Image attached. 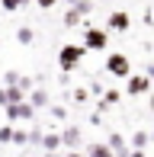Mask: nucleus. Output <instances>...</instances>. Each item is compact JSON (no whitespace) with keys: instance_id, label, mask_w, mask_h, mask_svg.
<instances>
[{"instance_id":"1","label":"nucleus","mask_w":154,"mask_h":157,"mask_svg":"<svg viewBox=\"0 0 154 157\" xmlns=\"http://www.w3.org/2000/svg\"><path fill=\"white\" fill-rule=\"evenodd\" d=\"M106 71H109V74H113V77H129L132 74V64H129V58H125V55H109V58H106Z\"/></svg>"},{"instance_id":"2","label":"nucleus","mask_w":154,"mask_h":157,"mask_svg":"<svg viewBox=\"0 0 154 157\" xmlns=\"http://www.w3.org/2000/svg\"><path fill=\"white\" fill-rule=\"evenodd\" d=\"M83 58V45H64L61 48V55H58V61H61V67L64 71H74V64Z\"/></svg>"},{"instance_id":"3","label":"nucleus","mask_w":154,"mask_h":157,"mask_svg":"<svg viewBox=\"0 0 154 157\" xmlns=\"http://www.w3.org/2000/svg\"><path fill=\"white\" fill-rule=\"evenodd\" d=\"M83 48H106V32H103V29H87Z\"/></svg>"},{"instance_id":"4","label":"nucleus","mask_w":154,"mask_h":157,"mask_svg":"<svg viewBox=\"0 0 154 157\" xmlns=\"http://www.w3.org/2000/svg\"><path fill=\"white\" fill-rule=\"evenodd\" d=\"M109 29L125 32V29H129V13H113V16H109Z\"/></svg>"},{"instance_id":"5","label":"nucleus","mask_w":154,"mask_h":157,"mask_svg":"<svg viewBox=\"0 0 154 157\" xmlns=\"http://www.w3.org/2000/svg\"><path fill=\"white\" fill-rule=\"evenodd\" d=\"M10 116H13V119H29L32 109H29V103H23V99H19V103H10Z\"/></svg>"},{"instance_id":"6","label":"nucleus","mask_w":154,"mask_h":157,"mask_svg":"<svg viewBox=\"0 0 154 157\" xmlns=\"http://www.w3.org/2000/svg\"><path fill=\"white\" fill-rule=\"evenodd\" d=\"M141 90H148V77H132L129 80V93H141Z\"/></svg>"},{"instance_id":"7","label":"nucleus","mask_w":154,"mask_h":157,"mask_svg":"<svg viewBox=\"0 0 154 157\" xmlns=\"http://www.w3.org/2000/svg\"><path fill=\"white\" fill-rule=\"evenodd\" d=\"M90 157H109V147H103V144L90 147Z\"/></svg>"},{"instance_id":"8","label":"nucleus","mask_w":154,"mask_h":157,"mask_svg":"<svg viewBox=\"0 0 154 157\" xmlns=\"http://www.w3.org/2000/svg\"><path fill=\"white\" fill-rule=\"evenodd\" d=\"M26 0H3V10H19Z\"/></svg>"},{"instance_id":"9","label":"nucleus","mask_w":154,"mask_h":157,"mask_svg":"<svg viewBox=\"0 0 154 157\" xmlns=\"http://www.w3.org/2000/svg\"><path fill=\"white\" fill-rule=\"evenodd\" d=\"M16 35H19V42H32V32H29V29H19Z\"/></svg>"},{"instance_id":"10","label":"nucleus","mask_w":154,"mask_h":157,"mask_svg":"<svg viewBox=\"0 0 154 157\" xmlns=\"http://www.w3.org/2000/svg\"><path fill=\"white\" fill-rule=\"evenodd\" d=\"M36 3H39V6H45V10H48V6H55L58 0H36Z\"/></svg>"},{"instance_id":"11","label":"nucleus","mask_w":154,"mask_h":157,"mask_svg":"<svg viewBox=\"0 0 154 157\" xmlns=\"http://www.w3.org/2000/svg\"><path fill=\"white\" fill-rule=\"evenodd\" d=\"M64 157H80V154H77V151H71V154H64Z\"/></svg>"}]
</instances>
